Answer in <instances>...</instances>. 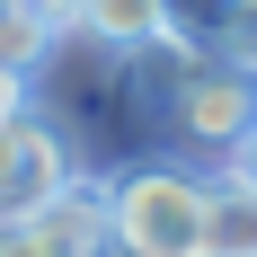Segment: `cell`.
<instances>
[{"label":"cell","mask_w":257,"mask_h":257,"mask_svg":"<svg viewBox=\"0 0 257 257\" xmlns=\"http://www.w3.org/2000/svg\"><path fill=\"white\" fill-rule=\"evenodd\" d=\"M133 71H151V89L133 98L151 106V133L169 160H195V169H222V160L248 151V124H257V80L213 62V53H178V45H133Z\"/></svg>","instance_id":"1"},{"label":"cell","mask_w":257,"mask_h":257,"mask_svg":"<svg viewBox=\"0 0 257 257\" xmlns=\"http://www.w3.org/2000/svg\"><path fill=\"white\" fill-rule=\"evenodd\" d=\"M0 106H18V80H9V71H0Z\"/></svg>","instance_id":"10"},{"label":"cell","mask_w":257,"mask_h":257,"mask_svg":"<svg viewBox=\"0 0 257 257\" xmlns=\"http://www.w3.org/2000/svg\"><path fill=\"white\" fill-rule=\"evenodd\" d=\"M204 257H257V178L239 160L204 178Z\"/></svg>","instance_id":"5"},{"label":"cell","mask_w":257,"mask_h":257,"mask_svg":"<svg viewBox=\"0 0 257 257\" xmlns=\"http://www.w3.org/2000/svg\"><path fill=\"white\" fill-rule=\"evenodd\" d=\"M106 239L115 257H204V169L133 160L106 178Z\"/></svg>","instance_id":"2"},{"label":"cell","mask_w":257,"mask_h":257,"mask_svg":"<svg viewBox=\"0 0 257 257\" xmlns=\"http://www.w3.org/2000/svg\"><path fill=\"white\" fill-rule=\"evenodd\" d=\"M53 36H62V18H45L36 0H0V71L27 80L36 62L53 53Z\"/></svg>","instance_id":"7"},{"label":"cell","mask_w":257,"mask_h":257,"mask_svg":"<svg viewBox=\"0 0 257 257\" xmlns=\"http://www.w3.org/2000/svg\"><path fill=\"white\" fill-rule=\"evenodd\" d=\"M18 231H27V257H115V239H106V186H89V178H62L45 204H27Z\"/></svg>","instance_id":"4"},{"label":"cell","mask_w":257,"mask_h":257,"mask_svg":"<svg viewBox=\"0 0 257 257\" xmlns=\"http://www.w3.org/2000/svg\"><path fill=\"white\" fill-rule=\"evenodd\" d=\"M62 178H80V169H71V142H62L36 106H0V213L45 204Z\"/></svg>","instance_id":"3"},{"label":"cell","mask_w":257,"mask_h":257,"mask_svg":"<svg viewBox=\"0 0 257 257\" xmlns=\"http://www.w3.org/2000/svg\"><path fill=\"white\" fill-rule=\"evenodd\" d=\"M239 0H160V45L178 53H213V36H222V18H231Z\"/></svg>","instance_id":"8"},{"label":"cell","mask_w":257,"mask_h":257,"mask_svg":"<svg viewBox=\"0 0 257 257\" xmlns=\"http://www.w3.org/2000/svg\"><path fill=\"white\" fill-rule=\"evenodd\" d=\"M213 62H231V71L257 80V0H239L231 18H222V36H213Z\"/></svg>","instance_id":"9"},{"label":"cell","mask_w":257,"mask_h":257,"mask_svg":"<svg viewBox=\"0 0 257 257\" xmlns=\"http://www.w3.org/2000/svg\"><path fill=\"white\" fill-rule=\"evenodd\" d=\"M62 27H80L106 53H133L160 36V0H62Z\"/></svg>","instance_id":"6"}]
</instances>
